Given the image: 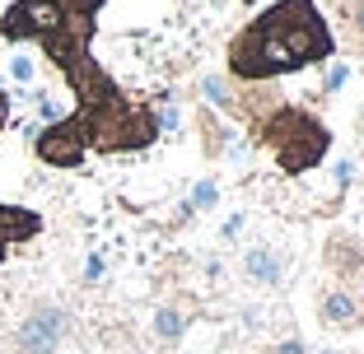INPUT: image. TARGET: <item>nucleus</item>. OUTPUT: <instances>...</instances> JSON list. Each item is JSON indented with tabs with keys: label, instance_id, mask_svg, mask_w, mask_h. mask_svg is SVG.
<instances>
[{
	"label": "nucleus",
	"instance_id": "f257e3e1",
	"mask_svg": "<svg viewBox=\"0 0 364 354\" xmlns=\"http://www.w3.org/2000/svg\"><path fill=\"white\" fill-rule=\"evenodd\" d=\"M336 56V33L318 0H276L252 23L234 33L225 61L234 84H271L280 75H299Z\"/></svg>",
	"mask_w": 364,
	"mask_h": 354
},
{
	"label": "nucleus",
	"instance_id": "f03ea898",
	"mask_svg": "<svg viewBox=\"0 0 364 354\" xmlns=\"http://www.w3.org/2000/svg\"><path fill=\"white\" fill-rule=\"evenodd\" d=\"M247 135L257 140V145H267L271 159L280 163V172H289V177L313 172L332 154V131H327V121H322L318 112L299 108V103H276Z\"/></svg>",
	"mask_w": 364,
	"mask_h": 354
},
{
	"label": "nucleus",
	"instance_id": "7ed1b4c3",
	"mask_svg": "<svg viewBox=\"0 0 364 354\" xmlns=\"http://www.w3.org/2000/svg\"><path fill=\"white\" fill-rule=\"evenodd\" d=\"M75 19H98V14L80 10V0H14L10 10L0 14V38L43 47L47 38H56L65 23H75Z\"/></svg>",
	"mask_w": 364,
	"mask_h": 354
},
{
	"label": "nucleus",
	"instance_id": "20e7f679",
	"mask_svg": "<svg viewBox=\"0 0 364 354\" xmlns=\"http://www.w3.org/2000/svg\"><path fill=\"white\" fill-rule=\"evenodd\" d=\"M65 336H70V308L56 299H38L19 317L10 345H14V354H56L65 345Z\"/></svg>",
	"mask_w": 364,
	"mask_h": 354
},
{
	"label": "nucleus",
	"instance_id": "39448f33",
	"mask_svg": "<svg viewBox=\"0 0 364 354\" xmlns=\"http://www.w3.org/2000/svg\"><path fill=\"white\" fill-rule=\"evenodd\" d=\"M33 154L47 163V168H80L89 154V131L85 121L70 112V117L52 121V126L33 131Z\"/></svg>",
	"mask_w": 364,
	"mask_h": 354
},
{
	"label": "nucleus",
	"instance_id": "423d86ee",
	"mask_svg": "<svg viewBox=\"0 0 364 354\" xmlns=\"http://www.w3.org/2000/svg\"><path fill=\"white\" fill-rule=\"evenodd\" d=\"M318 317L336 331H355V326H364V294L336 280V284L318 289Z\"/></svg>",
	"mask_w": 364,
	"mask_h": 354
},
{
	"label": "nucleus",
	"instance_id": "0eeeda50",
	"mask_svg": "<svg viewBox=\"0 0 364 354\" xmlns=\"http://www.w3.org/2000/svg\"><path fill=\"white\" fill-rule=\"evenodd\" d=\"M285 270H289V257L271 243L247 247L243 261H238V275H243L247 284H257V289H280V284H285Z\"/></svg>",
	"mask_w": 364,
	"mask_h": 354
},
{
	"label": "nucleus",
	"instance_id": "6e6552de",
	"mask_svg": "<svg viewBox=\"0 0 364 354\" xmlns=\"http://www.w3.org/2000/svg\"><path fill=\"white\" fill-rule=\"evenodd\" d=\"M322 257H327V270H332L341 284H364V243L346 228H336L322 247Z\"/></svg>",
	"mask_w": 364,
	"mask_h": 354
},
{
	"label": "nucleus",
	"instance_id": "1a4fd4ad",
	"mask_svg": "<svg viewBox=\"0 0 364 354\" xmlns=\"http://www.w3.org/2000/svg\"><path fill=\"white\" fill-rule=\"evenodd\" d=\"M43 233V215L28 210V205H5L0 201V243H28V238Z\"/></svg>",
	"mask_w": 364,
	"mask_h": 354
},
{
	"label": "nucleus",
	"instance_id": "9d476101",
	"mask_svg": "<svg viewBox=\"0 0 364 354\" xmlns=\"http://www.w3.org/2000/svg\"><path fill=\"white\" fill-rule=\"evenodd\" d=\"M196 89H201V98L210 103V112H215V117L238 121V84H234L229 75H215V70H205Z\"/></svg>",
	"mask_w": 364,
	"mask_h": 354
},
{
	"label": "nucleus",
	"instance_id": "9b49d317",
	"mask_svg": "<svg viewBox=\"0 0 364 354\" xmlns=\"http://www.w3.org/2000/svg\"><path fill=\"white\" fill-rule=\"evenodd\" d=\"M150 331H154V341H159V345H178L182 336H187V312H182L178 303H164V308H154Z\"/></svg>",
	"mask_w": 364,
	"mask_h": 354
},
{
	"label": "nucleus",
	"instance_id": "f8f14e48",
	"mask_svg": "<svg viewBox=\"0 0 364 354\" xmlns=\"http://www.w3.org/2000/svg\"><path fill=\"white\" fill-rule=\"evenodd\" d=\"M229 145H234V131L225 126V117H215L210 108H201V150H205V159H220Z\"/></svg>",
	"mask_w": 364,
	"mask_h": 354
},
{
	"label": "nucleus",
	"instance_id": "ddd939ff",
	"mask_svg": "<svg viewBox=\"0 0 364 354\" xmlns=\"http://www.w3.org/2000/svg\"><path fill=\"white\" fill-rule=\"evenodd\" d=\"M332 5H336V19H341L346 43L364 56V0H332Z\"/></svg>",
	"mask_w": 364,
	"mask_h": 354
},
{
	"label": "nucleus",
	"instance_id": "4468645a",
	"mask_svg": "<svg viewBox=\"0 0 364 354\" xmlns=\"http://www.w3.org/2000/svg\"><path fill=\"white\" fill-rule=\"evenodd\" d=\"M215 205H220V182H210V177H205V182L192 187V196H187V205H182L178 215H182V224H187L192 215H201V210H215Z\"/></svg>",
	"mask_w": 364,
	"mask_h": 354
},
{
	"label": "nucleus",
	"instance_id": "2eb2a0df",
	"mask_svg": "<svg viewBox=\"0 0 364 354\" xmlns=\"http://www.w3.org/2000/svg\"><path fill=\"white\" fill-rule=\"evenodd\" d=\"M5 70H10V79L19 89H33V79H38V56H33V52H14Z\"/></svg>",
	"mask_w": 364,
	"mask_h": 354
},
{
	"label": "nucleus",
	"instance_id": "dca6fc26",
	"mask_svg": "<svg viewBox=\"0 0 364 354\" xmlns=\"http://www.w3.org/2000/svg\"><path fill=\"white\" fill-rule=\"evenodd\" d=\"M346 79H350V65H346V61H332V65H327V79H322V94H336Z\"/></svg>",
	"mask_w": 364,
	"mask_h": 354
},
{
	"label": "nucleus",
	"instance_id": "f3484780",
	"mask_svg": "<svg viewBox=\"0 0 364 354\" xmlns=\"http://www.w3.org/2000/svg\"><path fill=\"white\" fill-rule=\"evenodd\" d=\"M154 121H159V131H168V135H173V131H182V112H178V108L154 112Z\"/></svg>",
	"mask_w": 364,
	"mask_h": 354
},
{
	"label": "nucleus",
	"instance_id": "a211bd4d",
	"mask_svg": "<svg viewBox=\"0 0 364 354\" xmlns=\"http://www.w3.org/2000/svg\"><path fill=\"white\" fill-rule=\"evenodd\" d=\"M336 187H355V159H336Z\"/></svg>",
	"mask_w": 364,
	"mask_h": 354
},
{
	"label": "nucleus",
	"instance_id": "6ab92c4d",
	"mask_svg": "<svg viewBox=\"0 0 364 354\" xmlns=\"http://www.w3.org/2000/svg\"><path fill=\"white\" fill-rule=\"evenodd\" d=\"M243 224H247L243 215H229V219H225V228H220V238H225V243H238V233H243Z\"/></svg>",
	"mask_w": 364,
	"mask_h": 354
},
{
	"label": "nucleus",
	"instance_id": "aec40b11",
	"mask_svg": "<svg viewBox=\"0 0 364 354\" xmlns=\"http://www.w3.org/2000/svg\"><path fill=\"white\" fill-rule=\"evenodd\" d=\"M267 354H309V345H304V341H294V336H289V341H276V345H271Z\"/></svg>",
	"mask_w": 364,
	"mask_h": 354
},
{
	"label": "nucleus",
	"instance_id": "412c9836",
	"mask_svg": "<svg viewBox=\"0 0 364 354\" xmlns=\"http://www.w3.org/2000/svg\"><path fill=\"white\" fill-rule=\"evenodd\" d=\"M103 270H107V261L98 257V252H94V257H85V280H89V284H94V280H103Z\"/></svg>",
	"mask_w": 364,
	"mask_h": 354
},
{
	"label": "nucleus",
	"instance_id": "4be33fe9",
	"mask_svg": "<svg viewBox=\"0 0 364 354\" xmlns=\"http://www.w3.org/2000/svg\"><path fill=\"white\" fill-rule=\"evenodd\" d=\"M10 121V98H0V126Z\"/></svg>",
	"mask_w": 364,
	"mask_h": 354
},
{
	"label": "nucleus",
	"instance_id": "5701e85b",
	"mask_svg": "<svg viewBox=\"0 0 364 354\" xmlns=\"http://www.w3.org/2000/svg\"><path fill=\"white\" fill-rule=\"evenodd\" d=\"M355 135H364V103H360V112H355Z\"/></svg>",
	"mask_w": 364,
	"mask_h": 354
},
{
	"label": "nucleus",
	"instance_id": "b1692460",
	"mask_svg": "<svg viewBox=\"0 0 364 354\" xmlns=\"http://www.w3.org/2000/svg\"><path fill=\"white\" fill-rule=\"evenodd\" d=\"M355 182H360V187H364V163H360V168H355Z\"/></svg>",
	"mask_w": 364,
	"mask_h": 354
},
{
	"label": "nucleus",
	"instance_id": "393cba45",
	"mask_svg": "<svg viewBox=\"0 0 364 354\" xmlns=\"http://www.w3.org/2000/svg\"><path fill=\"white\" fill-rule=\"evenodd\" d=\"M5 252H10V247H5V243H0V261H5Z\"/></svg>",
	"mask_w": 364,
	"mask_h": 354
},
{
	"label": "nucleus",
	"instance_id": "a878e982",
	"mask_svg": "<svg viewBox=\"0 0 364 354\" xmlns=\"http://www.w3.org/2000/svg\"><path fill=\"white\" fill-rule=\"evenodd\" d=\"M318 354H336V350H318Z\"/></svg>",
	"mask_w": 364,
	"mask_h": 354
},
{
	"label": "nucleus",
	"instance_id": "bb28decb",
	"mask_svg": "<svg viewBox=\"0 0 364 354\" xmlns=\"http://www.w3.org/2000/svg\"><path fill=\"white\" fill-rule=\"evenodd\" d=\"M0 354H10V350H0Z\"/></svg>",
	"mask_w": 364,
	"mask_h": 354
},
{
	"label": "nucleus",
	"instance_id": "cd10ccee",
	"mask_svg": "<svg viewBox=\"0 0 364 354\" xmlns=\"http://www.w3.org/2000/svg\"><path fill=\"white\" fill-rule=\"evenodd\" d=\"M243 5H247V0H243Z\"/></svg>",
	"mask_w": 364,
	"mask_h": 354
}]
</instances>
